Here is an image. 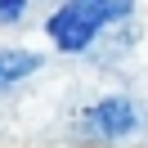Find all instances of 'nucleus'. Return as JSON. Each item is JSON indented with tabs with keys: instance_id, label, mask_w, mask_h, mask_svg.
<instances>
[{
	"instance_id": "f257e3e1",
	"label": "nucleus",
	"mask_w": 148,
	"mask_h": 148,
	"mask_svg": "<svg viewBox=\"0 0 148 148\" xmlns=\"http://www.w3.org/2000/svg\"><path fill=\"white\" fill-rule=\"evenodd\" d=\"M126 14H130V5H121V0H76V5H63L49 18V36H54L58 49H85L99 36L103 23L126 18Z\"/></svg>"
},
{
	"instance_id": "f03ea898",
	"label": "nucleus",
	"mask_w": 148,
	"mask_h": 148,
	"mask_svg": "<svg viewBox=\"0 0 148 148\" xmlns=\"http://www.w3.org/2000/svg\"><path fill=\"white\" fill-rule=\"evenodd\" d=\"M81 121H85L90 130H99V135H130V130H135V121H139V112H135V103H130V99L108 94V99L90 103Z\"/></svg>"
},
{
	"instance_id": "7ed1b4c3",
	"label": "nucleus",
	"mask_w": 148,
	"mask_h": 148,
	"mask_svg": "<svg viewBox=\"0 0 148 148\" xmlns=\"http://www.w3.org/2000/svg\"><path fill=\"white\" fill-rule=\"evenodd\" d=\"M36 67H40V58L27 54V49H0V85H18Z\"/></svg>"
},
{
	"instance_id": "20e7f679",
	"label": "nucleus",
	"mask_w": 148,
	"mask_h": 148,
	"mask_svg": "<svg viewBox=\"0 0 148 148\" xmlns=\"http://www.w3.org/2000/svg\"><path fill=\"white\" fill-rule=\"evenodd\" d=\"M23 9H27V5H23V0H5V5H0V18H18Z\"/></svg>"
}]
</instances>
